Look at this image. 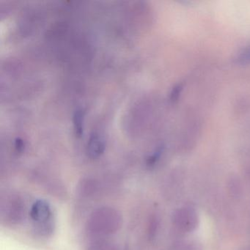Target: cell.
<instances>
[{
    "label": "cell",
    "mask_w": 250,
    "mask_h": 250,
    "mask_svg": "<svg viewBox=\"0 0 250 250\" xmlns=\"http://www.w3.org/2000/svg\"><path fill=\"white\" fill-rule=\"evenodd\" d=\"M105 150L104 141L98 134H93L90 137L87 143V156L90 159H98Z\"/></svg>",
    "instance_id": "277c9868"
},
{
    "label": "cell",
    "mask_w": 250,
    "mask_h": 250,
    "mask_svg": "<svg viewBox=\"0 0 250 250\" xmlns=\"http://www.w3.org/2000/svg\"><path fill=\"white\" fill-rule=\"evenodd\" d=\"M86 250H118L116 244L104 238H96L90 241Z\"/></svg>",
    "instance_id": "5b68a950"
},
{
    "label": "cell",
    "mask_w": 250,
    "mask_h": 250,
    "mask_svg": "<svg viewBox=\"0 0 250 250\" xmlns=\"http://www.w3.org/2000/svg\"><path fill=\"white\" fill-rule=\"evenodd\" d=\"M26 206L24 200L17 194H7L1 197L0 216L7 225H19L24 220Z\"/></svg>",
    "instance_id": "7a4b0ae2"
},
{
    "label": "cell",
    "mask_w": 250,
    "mask_h": 250,
    "mask_svg": "<svg viewBox=\"0 0 250 250\" xmlns=\"http://www.w3.org/2000/svg\"><path fill=\"white\" fill-rule=\"evenodd\" d=\"M30 216L38 233L48 236L53 232V212L46 200H39L35 202L30 209Z\"/></svg>",
    "instance_id": "3957f363"
},
{
    "label": "cell",
    "mask_w": 250,
    "mask_h": 250,
    "mask_svg": "<svg viewBox=\"0 0 250 250\" xmlns=\"http://www.w3.org/2000/svg\"><path fill=\"white\" fill-rule=\"evenodd\" d=\"M122 213L119 210L110 206H102L90 213L86 221V230L96 238L117 233L122 228Z\"/></svg>",
    "instance_id": "6da1fadb"
},
{
    "label": "cell",
    "mask_w": 250,
    "mask_h": 250,
    "mask_svg": "<svg viewBox=\"0 0 250 250\" xmlns=\"http://www.w3.org/2000/svg\"><path fill=\"white\" fill-rule=\"evenodd\" d=\"M84 114L82 109H77L74 115V128L75 134L78 137H82L84 130Z\"/></svg>",
    "instance_id": "8992f818"
},
{
    "label": "cell",
    "mask_w": 250,
    "mask_h": 250,
    "mask_svg": "<svg viewBox=\"0 0 250 250\" xmlns=\"http://www.w3.org/2000/svg\"><path fill=\"white\" fill-rule=\"evenodd\" d=\"M240 61H242V62H250V48L247 49V50L244 51L239 58Z\"/></svg>",
    "instance_id": "52a82bcc"
}]
</instances>
